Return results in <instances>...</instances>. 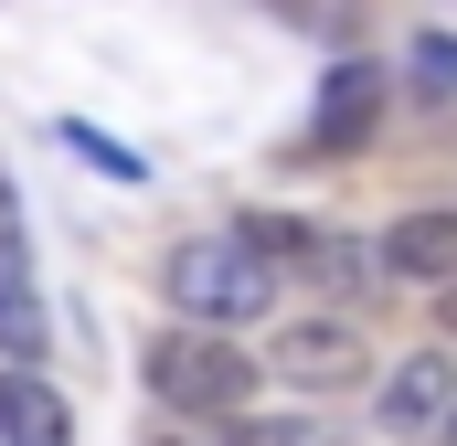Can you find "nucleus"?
Instances as JSON below:
<instances>
[{"label": "nucleus", "instance_id": "9b49d317", "mask_svg": "<svg viewBox=\"0 0 457 446\" xmlns=\"http://www.w3.org/2000/svg\"><path fill=\"white\" fill-rule=\"evenodd\" d=\"M234 234H245L266 266H309V244H320V223H298V213H245Z\"/></svg>", "mask_w": 457, "mask_h": 446}, {"label": "nucleus", "instance_id": "f257e3e1", "mask_svg": "<svg viewBox=\"0 0 457 446\" xmlns=\"http://www.w3.org/2000/svg\"><path fill=\"white\" fill-rule=\"evenodd\" d=\"M170 309L192 319V330H245L255 309H277V266L245 244V234H192V244H170Z\"/></svg>", "mask_w": 457, "mask_h": 446}, {"label": "nucleus", "instance_id": "2eb2a0df", "mask_svg": "<svg viewBox=\"0 0 457 446\" xmlns=\"http://www.w3.org/2000/svg\"><path fill=\"white\" fill-rule=\"evenodd\" d=\"M436 446H457V415H447V425H436Z\"/></svg>", "mask_w": 457, "mask_h": 446}, {"label": "nucleus", "instance_id": "0eeeda50", "mask_svg": "<svg viewBox=\"0 0 457 446\" xmlns=\"http://www.w3.org/2000/svg\"><path fill=\"white\" fill-rule=\"evenodd\" d=\"M0 446H75V404L43 372H11L0 361Z\"/></svg>", "mask_w": 457, "mask_h": 446}, {"label": "nucleus", "instance_id": "1a4fd4ad", "mask_svg": "<svg viewBox=\"0 0 457 446\" xmlns=\"http://www.w3.org/2000/svg\"><path fill=\"white\" fill-rule=\"evenodd\" d=\"M309 277H320V287H330V298H361V287H372V277H383V255H361V244H351V234H320V244H309Z\"/></svg>", "mask_w": 457, "mask_h": 446}, {"label": "nucleus", "instance_id": "dca6fc26", "mask_svg": "<svg viewBox=\"0 0 457 446\" xmlns=\"http://www.w3.org/2000/svg\"><path fill=\"white\" fill-rule=\"evenodd\" d=\"M447 330H457V287H447Z\"/></svg>", "mask_w": 457, "mask_h": 446}, {"label": "nucleus", "instance_id": "f8f14e48", "mask_svg": "<svg viewBox=\"0 0 457 446\" xmlns=\"http://www.w3.org/2000/svg\"><path fill=\"white\" fill-rule=\"evenodd\" d=\"M224 446H341V425H320V415H255V425H234Z\"/></svg>", "mask_w": 457, "mask_h": 446}, {"label": "nucleus", "instance_id": "6e6552de", "mask_svg": "<svg viewBox=\"0 0 457 446\" xmlns=\"http://www.w3.org/2000/svg\"><path fill=\"white\" fill-rule=\"evenodd\" d=\"M0 361H11V372L43 361V309H32V277H21L11 244H0Z\"/></svg>", "mask_w": 457, "mask_h": 446}, {"label": "nucleus", "instance_id": "9d476101", "mask_svg": "<svg viewBox=\"0 0 457 446\" xmlns=\"http://www.w3.org/2000/svg\"><path fill=\"white\" fill-rule=\"evenodd\" d=\"M404 86H415L426 107H447L457 96V32H415V43H404Z\"/></svg>", "mask_w": 457, "mask_h": 446}, {"label": "nucleus", "instance_id": "423d86ee", "mask_svg": "<svg viewBox=\"0 0 457 446\" xmlns=\"http://www.w3.org/2000/svg\"><path fill=\"white\" fill-rule=\"evenodd\" d=\"M447 415H457V361H447V351H415V361H394L383 425H394V436H426V425H447Z\"/></svg>", "mask_w": 457, "mask_h": 446}, {"label": "nucleus", "instance_id": "39448f33", "mask_svg": "<svg viewBox=\"0 0 457 446\" xmlns=\"http://www.w3.org/2000/svg\"><path fill=\"white\" fill-rule=\"evenodd\" d=\"M372 128H383V75L361 54H341L320 75V149H372Z\"/></svg>", "mask_w": 457, "mask_h": 446}, {"label": "nucleus", "instance_id": "7ed1b4c3", "mask_svg": "<svg viewBox=\"0 0 457 446\" xmlns=\"http://www.w3.org/2000/svg\"><path fill=\"white\" fill-rule=\"evenodd\" d=\"M266 372L298 383V393H351L372 372V351H361V330H351L341 309H320V319H287V330L266 340Z\"/></svg>", "mask_w": 457, "mask_h": 446}, {"label": "nucleus", "instance_id": "20e7f679", "mask_svg": "<svg viewBox=\"0 0 457 446\" xmlns=\"http://www.w3.org/2000/svg\"><path fill=\"white\" fill-rule=\"evenodd\" d=\"M372 255H383V277H404V287H457V213H394Z\"/></svg>", "mask_w": 457, "mask_h": 446}, {"label": "nucleus", "instance_id": "ddd939ff", "mask_svg": "<svg viewBox=\"0 0 457 446\" xmlns=\"http://www.w3.org/2000/svg\"><path fill=\"white\" fill-rule=\"evenodd\" d=\"M54 138H64V149H75V160H96V170H117V181H149V170H138V160H128V149H117L107 128H86V117H64V128H54Z\"/></svg>", "mask_w": 457, "mask_h": 446}, {"label": "nucleus", "instance_id": "f03ea898", "mask_svg": "<svg viewBox=\"0 0 457 446\" xmlns=\"http://www.w3.org/2000/svg\"><path fill=\"white\" fill-rule=\"evenodd\" d=\"M149 393L170 404V415H245L255 404V361L234 351L224 330H160L149 340Z\"/></svg>", "mask_w": 457, "mask_h": 446}, {"label": "nucleus", "instance_id": "4468645a", "mask_svg": "<svg viewBox=\"0 0 457 446\" xmlns=\"http://www.w3.org/2000/svg\"><path fill=\"white\" fill-rule=\"evenodd\" d=\"M277 11H298V21L330 32V43H351V21H361V0H277Z\"/></svg>", "mask_w": 457, "mask_h": 446}]
</instances>
